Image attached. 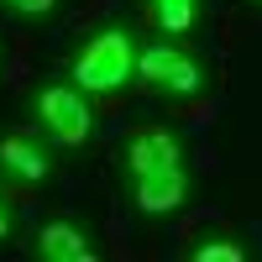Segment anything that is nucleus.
Listing matches in <instances>:
<instances>
[{
    "label": "nucleus",
    "instance_id": "8",
    "mask_svg": "<svg viewBox=\"0 0 262 262\" xmlns=\"http://www.w3.org/2000/svg\"><path fill=\"white\" fill-rule=\"evenodd\" d=\"M152 6H158L163 32H184L189 21H194V0H152Z\"/></svg>",
    "mask_w": 262,
    "mask_h": 262
},
{
    "label": "nucleus",
    "instance_id": "5",
    "mask_svg": "<svg viewBox=\"0 0 262 262\" xmlns=\"http://www.w3.org/2000/svg\"><path fill=\"white\" fill-rule=\"evenodd\" d=\"M179 163V142L168 137V131H147V137L131 142V168H137V179L142 173H158V168H173Z\"/></svg>",
    "mask_w": 262,
    "mask_h": 262
},
{
    "label": "nucleus",
    "instance_id": "9",
    "mask_svg": "<svg viewBox=\"0 0 262 262\" xmlns=\"http://www.w3.org/2000/svg\"><path fill=\"white\" fill-rule=\"evenodd\" d=\"M242 252H236L231 242H210V247H200V262H236Z\"/></svg>",
    "mask_w": 262,
    "mask_h": 262
},
{
    "label": "nucleus",
    "instance_id": "11",
    "mask_svg": "<svg viewBox=\"0 0 262 262\" xmlns=\"http://www.w3.org/2000/svg\"><path fill=\"white\" fill-rule=\"evenodd\" d=\"M6 226H11V221H6V210H0V236H6Z\"/></svg>",
    "mask_w": 262,
    "mask_h": 262
},
{
    "label": "nucleus",
    "instance_id": "6",
    "mask_svg": "<svg viewBox=\"0 0 262 262\" xmlns=\"http://www.w3.org/2000/svg\"><path fill=\"white\" fill-rule=\"evenodd\" d=\"M0 163H6L16 179H27V184H37V179H48V158L27 142V137H11V142H0Z\"/></svg>",
    "mask_w": 262,
    "mask_h": 262
},
{
    "label": "nucleus",
    "instance_id": "2",
    "mask_svg": "<svg viewBox=\"0 0 262 262\" xmlns=\"http://www.w3.org/2000/svg\"><path fill=\"white\" fill-rule=\"evenodd\" d=\"M37 111H42V121L53 126V137L58 142H84L90 137V105H84L74 90H42V100H37Z\"/></svg>",
    "mask_w": 262,
    "mask_h": 262
},
{
    "label": "nucleus",
    "instance_id": "1",
    "mask_svg": "<svg viewBox=\"0 0 262 262\" xmlns=\"http://www.w3.org/2000/svg\"><path fill=\"white\" fill-rule=\"evenodd\" d=\"M74 74H79L84 90H116V84L131 74V37H126V32L95 37L90 48H84V58H79Z\"/></svg>",
    "mask_w": 262,
    "mask_h": 262
},
{
    "label": "nucleus",
    "instance_id": "10",
    "mask_svg": "<svg viewBox=\"0 0 262 262\" xmlns=\"http://www.w3.org/2000/svg\"><path fill=\"white\" fill-rule=\"evenodd\" d=\"M6 6H16V11H27V16H42V11H53V0H6Z\"/></svg>",
    "mask_w": 262,
    "mask_h": 262
},
{
    "label": "nucleus",
    "instance_id": "7",
    "mask_svg": "<svg viewBox=\"0 0 262 262\" xmlns=\"http://www.w3.org/2000/svg\"><path fill=\"white\" fill-rule=\"evenodd\" d=\"M42 257L48 262H90V247H84V236L74 231V226H48L42 231Z\"/></svg>",
    "mask_w": 262,
    "mask_h": 262
},
{
    "label": "nucleus",
    "instance_id": "3",
    "mask_svg": "<svg viewBox=\"0 0 262 262\" xmlns=\"http://www.w3.org/2000/svg\"><path fill=\"white\" fill-rule=\"evenodd\" d=\"M137 69H142L152 84H163V90H179V95H194V90H200V69H194V58L173 53V48H147V53L137 58Z\"/></svg>",
    "mask_w": 262,
    "mask_h": 262
},
{
    "label": "nucleus",
    "instance_id": "4",
    "mask_svg": "<svg viewBox=\"0 0 262 262\" xmlns=\"http://www.w3.org/2000/svg\"><path fill=\"white\" fill-rule=\"evenodd\" d=\"M184 168L173 163V168H158V173H142L137 179V205L147 210V215H163V210H173V205H184Z\"/></svg>",
    "mask_w": 262,
    "mask_h": 262
}]
</instances>
